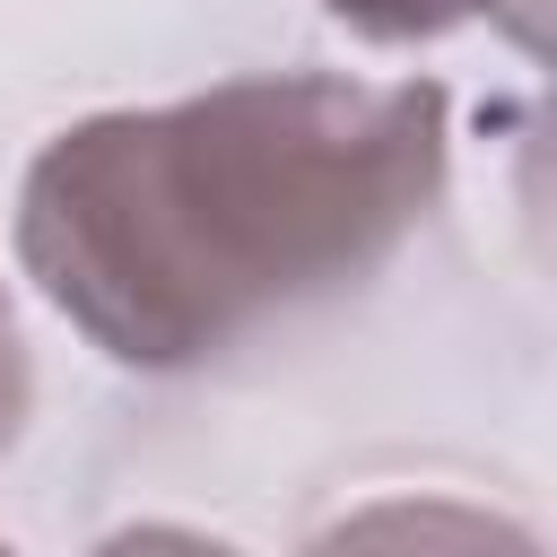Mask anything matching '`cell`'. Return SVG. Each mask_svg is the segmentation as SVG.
I'll return each instance as SVG.
<instances>
[{
	"mask_svg": "<svg viewBox=\"0 0 557 557\" xmlns=\"http://www.w3.org/2000/svg\"><path fill=\"white\" fill-rule=\"evenodd\" d=\"M435 191L444 87L226 78L61 131L26 165L17 252L113 366L174 374L392 261Z\"/></svg>",
	"mask_w": 557,
	"mask_h": 557,
	"instance_id": "obj_1",
	"label": "cell"
},
{
	"mask_svg": "<svg viewBox=\"0 0 557 557\" xmlns=\"http://www.w3.org/2000/svg\"><path fill=\"white\" fill-rule=\"evenodd\" d=\"M339 26H357V35H374V44H426V35H444V26H461V17H487L496 0H322Z\"/></svg>",
	"mask_w": 557,
	"mask_h": 557,
	"instance_id": "obj_2",
	"label": "cell"
},
{
	"mask_svg": "<svg viewBox=\"0 0 557 557\" xmlns=\"http://www.w3.org/2000/svg\"><path fill=\"white\" fill-rule=\"evenodd\" d=\"M26 418V348H17V322H9V296H0V453Z\"/></svg>",
	"mask_w": 557,
	"mask_h": 557,
	"instance_id": "obj_3",
	"label": "cell"
}]
</instances>
